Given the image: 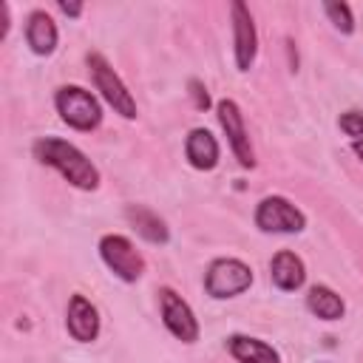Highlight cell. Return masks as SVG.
I'll list each match as a JSON object with an SVG mask.
<instances>
[{"label":"cell","instance_id":"obj_3","mask_svg":"<svg viewBox=\"0 0 363 363\" xmlns=\"http://www.w3.org/2000/svg\"><path fill=\"white\" fill-rule=\"evenodd\" d=\"M85 62H88V74H91L94 88L113 108V113H119L122 119H136V99L128 91V85L122 82V77L111 68V62L99 51H88Z\"/></svg>","mask_w":363,"mask_h":363},{"label":"cell","instance_id":"obj_10","mask_svg":"<svg viewBox=\"0 0 363 363\" xmlns=\"http://www.w3.org/2000/svg\"><path fill=\"white\" fill-rule=\"evenodd\" d=\"M65 326L68 335L79 343H91L99 335V312L85 295H71L68 312H65Z\"/></svg>","mask_w":363,"mask_h":363},{"label":"cell","instance_id":"obj_7","mask_svg":"<svg viewBox=\"0 0 363 363\" xmlns=\"http://www.w3.org/2000/svg\"><path fill=\"white\" fill-rule=\"evenodd\" d=\"M159 309H162V320H164V326L173 337H179L182 343H196L199 340V320H196L190 303L173 286L159 289Z\"/></svg>","mask_w":363,"mask_h":363},{"label":"cell","instance_id":"obj_15","mask_svg":"<svg viewBox=\"0 0 363 363\" xmlns=\"http://www.w3.org/2000/svg\"><path fill=\"white\" fill-rule=\"evenodd\" d=\"M125 218L130 221V227L136 230V235H142L145 241L150 244H167L170 233L164 227V221L150 210V207H142V204H128L125 210Z\"/></svg>","mask_w":363,"mask_h":363},{"label":"cell","instance_id":"obj_18","mask_svg":"<svg viewBox=\"0 0 363 363\" xmlns=\"http://www.w3.org/2000/svg\"><path fill=\"white\" fill-rule=\"evenodd\" d=\"M337 125H340V130L346 136H352V142L363 139V111H346V113H340Z\"/></svg>","mask_w":363,"mask_h":363},{"label":"cell","instance_id":"obj_4","mask_svg":"<svg viewBox=\"0 0 363 363\" xmlns=\"http://www.w3.org/2000/svg\"><path fill=\"white\" fill-rule=\"evenodd\" d=\"M250 286H252V269L244 261H238V258H216L207 267L204 289L216 301L235 298V295L247 292Z\"/></svg>","mask_w":363,"mask_h":363},{"label":"cell","instance_id":"obj_8","mask_svg":"<svg viewBox=\"0 0 363 363\" xmlns=\"http://www.w3.org/2000/svg\"><path fill=\"white\" fill-rule=\"evenodd\" d=\"M216 113H218V122H221V130L230 142V150L235 153V159L241 162V167H255V153H252V145H250V133H247V125H244V113L238 108L235 99H221L216 105Z\"/></svg>","mask_w":363,"mask_h":363},{"label":"cell","instance_id":"obj_21","mask_svg":"<svg viewBox=\"0 0 363 363\" xmlns=\"http://www.w3.org/2000/svg\"><path fill=\"white\" fill-rule=\"evenodd\" d=\"M352 150L357 153V159L363 162V139H357V142H352Z\"/></svg>","mask_w":363,"mask_h":363},{"label":"cell","instance_id":"obj_19","mask_svg":"<svg viewBox=\"0 0 363 363\" xmlns=\"http://www.w3.org/2000/svg\"><path fill=\"white\" fill-rule=\"evenodd\" d=\"M190 96H193V105L199 108V111H207L213 102H210V94H207V88L199 82V79H190Z\"/></svg>","mask_w":363,"mask_h":363},{"label":"cell","instance_id":"obj_20","mask_svg":"<svg viewBox=\"0 0 363 363\" xmlns=\"http://www.w3.org/2000/svg\"><path fill=\"white\" fill-rule=\"evenodd\" d=\"M60 9H62L65 14H71V17H79V11H82L79 3H60Z\"/></svg>","mask_w":363,"mask_h":363},{"label":"cell","instance_id":"obj_12","mask_svg":"<svg viewBox=\"0 0 363 363\" xmlns=\"http://www.w3.org/2000/svg\"><path fill=\"white\" fill-rule=\"evenodd\" d=\"M184 156H187L190 167H196V170H213L218 164L221 150H218L216 136L207 128H193L187 133V139H184Z\"/></svg>","mask_w":363,"mask_h":363},{"label":"cell","instance_id":"obj_13","mask_svg":"<svg viewBox=\"0 0 363 363\" xmlns=\"http://www.w3.org/2000/svg\"><path fill=\"white\" fill-rule=\"evenodd\" d=\"M57 40H60V31H57V23L43 11H31L28 20H26V43L28 48L37 54V57H48L54 48H57Z\"/></svg>","mask_w":363,"mask_h":363},{"label":"cell","instance_id":"obj_5","mask_svg":"<svg viewBox=\"0 0 363 363\" xmlns=\"http://www.w3.org/2000/svg\"><path fill=\"white\" fill-rule=\"evenodd\" d=\"M99 258H102L105 267H108L119 281H125V284L139 281L142 272H145V255L133 247L130 238L116 235V233L99 238Z\"/></svg>","mask_w":363,"mask_h":363},{"label":"cell","instance_id":"obj_2","mask_svg":"<svg viewBox=\"0 0 363 363\" xmlns=\"http://www.w3.org/2000/svg\"><path fill=\"white\" fill-rule=\"evenodd\" d=\"M54 108H57L60 119L68 128H74V130L91 133L102 122V105H99V99L88 88H82V85H62V88H57Z\"/></svg>","mask_w":363,"mask_h":363},{"label":"cell","instance_id":"obj_6","mask_svg":"<svg viewBox=\"0 0 363 363\" xmlns=\"http://www.w3.org/2000/svg\"><path fill=\"white\" fill-rule=\"evenodd\" d=\"M255 227L261 233H301L306 216L284 196H264L255 207Z\"/></svg>","mask_w":363,"mask_h":363},{"label":"cell","instance_id":"obj_17","mask_svg":"<svg viewBox=\"0 0 363 363\" xmlns=\"http://www.w3.org/2000/svg\"><path fill=\"white\" fill-rule=\"evenodd\" d=\"M323 11L329 17V23L340 31V34H352L354 31V14H352V6L349 3H323Z\"/></svg>","mask_w":363,"mask_h":363},{"label":"cell","instance_id":"obj_16","mask_svg":"<svg viewBox=\"0 0 363 363\" xmlns=\"http://www.w3.org/2000/svg\"><path fill=\"white\" fill-rule=\"evenodd\" d=\"M306 309L320 320H340L346 306H343V298L335 289H329L323 284H315L306 292Z\"/></svg>","mask_w":363,"mask_h":363},{"label":"cell","instance_id":"obj_11","mask_svg":"<svg viewBox=\"0 0 363 363\" xmlns=\"http://www.w3.org/2000/svg\"><path fill=\"white\" fill-rule=\"evenodd\" d=\"M269 278L281 292H295L306 281V267H303L301 255H295L292 250H281L269 261Z\"/></svg>","mask_w":363,"mask_h":363},{"label":"cell","instance_id":"obj_9","mask_svg":"<svg viewBox=\"0 0 363 363\" xmlns=\"http://www.w3.org/2000/svg\"><path fill=\"white\" fill-rule=\"evenodd\" d=\"M233 14V51H235V68L238 71H250L258 54V31L252 23V14L247 9V3L235 0L230 6Z\"/></svg>","mask_w":363,"mask_h":363},{"label":"cell","instance_id":"obj_1","mask_svg":"<svg viewBox=\"0 0 363 363\" xmlns=\"http://www.w3.org/2000/svg\"><path fill=\"white\" fill-rule=\"evenodd\" d=\"M31 153L40 164L54 167L68 184L79 187V190H96L99 187V170L96 164L71 142L60 139V136H40L31 145Z\"/></svg>","mask_w":363,"mask_h":363},{"label":"cell","instance_id":"obj_14","mask_svg":"<svg viewBox=\"0 0 363 363\" xmlns=\"http://www.w3.org/2000/svg\"><path fill=\"white\" fill-rule=\"evenodd\" d=\"M227 352L238 363H281L278 352L267 340L250 337V335H230L227 337Z\"/></svg>","mask_w":363,"mask_h":363}]
</instances>
